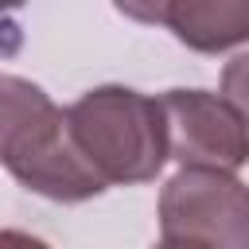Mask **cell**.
I'll list each match as a JSON object with an SVG mask.
<instances>
[{
    "label": "cell",
    "mask_w": 249,
    "mask_h": 249,
    "mask_svg": "<svg viewBox=\"0 0 249 249\" xmlns=\"http://www.w3.org/2000/svg\"><path fill=\"white\" fill-rule=\"evenodd\" d=\"M160 241L171 249H249V187L226 167H179L160 191Z\"/></svg>",
    "instance_id": "obj_2"
},
{
    "label": "cell",
    "mask_w": 249,
    "mask_h": 249,
    "mask_svg": "<svg viewBox=\"0 0 249 249\" xmlns=\"http://www.w3.org/2000/svg\"><path fill=\"white\" fill-rule=\"evenodd\" d=\"M171 0H113V8L136 23H163Z\"/></svg>",
    "instance_id": "obj_8"
},
{
    "label": "cell",
    "mask_w": 249,
    "mask_h": 249,
    "mask_svg": "<svg viewBox=\"0 0 249 249\" xmlns=\"http://www.w3.org/2000/svg\"><path fill=\"white\" fill-rule=\"evenodd\" d=\"M160 105L167 124V160L179 167L237 171L249 163V121L226 93L167 89Z\"/></svg>",
    "instance_id": "obj_3"
},
{
    "label": "cell",
    "mask_w": 249,
    "mask_h": 249,
    "mask_svg": "<svg viewBox=\"0 0 249 249\" xmlns=\"http://www.w3.org/2000/svg\"><path fill=\"white\" fill-rule=\"evenodd\" d=\"M19 4H27V0H0V12H12V8H19Z\"/></svg>",
    "instance_id": "obj_9"
},
{
    "label": "cell",
    "mask_w": 249,
    "mask_h": 249,
    "mask_svg": "<svg viewBox=\"0 0 249 249\" xmlns=\"http://www.w3.org/2000/svg\"><path fill=\"white\" fill-rule=\"evenodd\" d=\"M54 109L51 93L19 74H0V163L16 152V144Z\"/></svg>",
    "instance_id": "obj_6"
},
{
    "label": "cell",
    "mask_w": 249,
    "mask_h": 249,
    "mask_svg": "<svg viewBox=\"0 0 249 249\" xmlns=\"http://www.w3.org/2000/svg\"><path fill=\"white\" fill-rule=\"evenodd\" d=\"M222 93H226V97L245 113V121H249V51L226 62V70H222Z\"/></svg>",
    "instance_id": "obj_7"
},
{
    "label": "cell",
    "mask_w": 249,
    "mask_h": 249,
    "mask_svg": "<svg viewBox=\"0 0 249 249\" xmlns=\"http://www.w3.org/2000/svg\"><path fill=\"white\" fill-rule=\"evenodd\" d=\"M4 167L12 171V179L19 187H27L51 202H86L109 187L97 175V167L86 160V152L78 148L62 105H54L16 144V152L4 160Z\"/></svg>",
    "instance_id": "obj_4"
},
{
    "label": "cell",
    "mask_w": 249,
    "mask_h": 249,
    "mask_svg": "<svg viewBox=\"0 0 249 249\" xmlns=\"http://www.w3.org/2000/svg\"><path fill=\"white\" fill-rule=\"evenodd\" d=\"M163 27L198 54H222L249 43V0H171Z\"/></svg>",
    "instance_id": "obj_5"
},
{
    "label": "cell",
    "mask_w": 249,
    "mask_h": 249,
    "mask_svg": "<svg viewBox=\"0 0 249 249\" xmlns=\"http://www.w3.org/2000/svg\"><path fill=\"white\" fill-rule=\"evenodd\" d=\"M70 132L105 183H148L167 163L160 97L128 86H93L66 109Z\"/></svg>",
    "instance_id": "obj_1"
}]
</instances>
